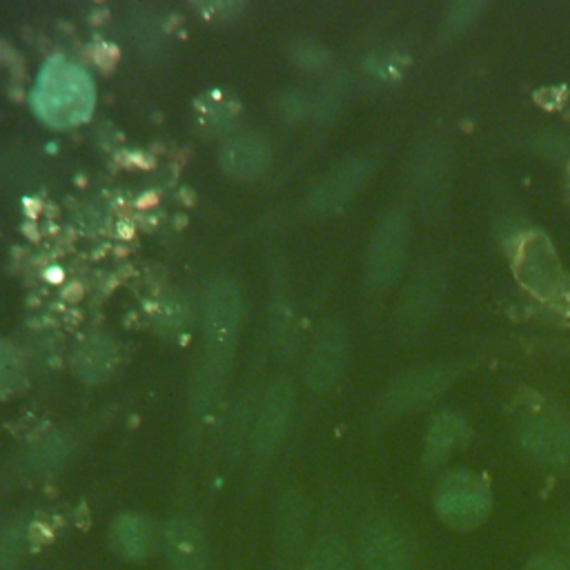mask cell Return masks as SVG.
I'll return each mask as SVG.
<instances>
[{"label":"cell","instance_id":"obj_6","mask_svg":"<svg viewBox=\"0 0 570 570\" xmlns=\"http://www.w3.org/2000/svg\"><path fill=\"white\" fill-rule=\"evenodd\" d=\"M307 570H352V557L338 541H323L309 554Z\"/></svg>","mask_w":570,"mask_h":570},{"label":"cell","instance_id":"obj_8","mask_svg":"<svg viewBox=\"0 0 570 570\" xmlns=\"http://www.w3.org/2000/svg\"><path fill=\"white\" fill-rule=\"evenodd\" d=\"M18 365L11 352H2L0 354V392H7L16 385L18 381Z\"/></svg>","mask_w":570,"mask_h":570},{"label":"cell","instance_id":"obj_9","mask_svg":"<svg viewBox=\"0 0 570 570\" xmlns=\"http://www.w3.org/2000/svg\"><path fill=\"white\" fill-rule=\"evenodd\" d=\"M525 570H570V563L559 554H541L532 559Z\"/></svg>","mask_w":570,"mask_h":570},{"label":"cell","instance_id":"obj_7","mask_svg":"<svg viewBox=\"0 0 570 570\" xmlns=\"http://www.w3.org/2000/svg\"><path fill=\"white\" fill-rule=\"evenodd\" d=\"M22 532L9 530L0 537V570H11L22 554Z\"/></svg>","mask_w":570,"mask_h":570},{"label":"cell","instance_id":"obj_3","mask_svg":"<svg viewBox=\"0 0 570 570\" xmlns=\"http://www.w3.org/2000/svg\"><path fill=\"white\" fill-rule=\"evenodd\" d=\"M165 550L178 570H198L205 559L200 532L187 521H174L165 534Z\"/></svg>","mask_w":570,"mask_h":570},{"label":"cell","instance_id":"obj_5","mask_svg":"<svg viewBox=\"0 0 570 570\" xmlns=\"http://www.w3.org/2000/svg\"><path fill=\"white\" fill-rule=\"evenodd\" d=\"M111 546L120 557L142 559L151 548V528L140 517L122 514L111 528Z\"/></svg>","mask_w":570,"mask_h":570},{"label":"cell","instance_id":"obj_2","mask_svg":"<svg viewBox=\"0 0 570 570\" xmlns=\"http://www.w3.org/2000/svg\"><path fill=\"white\" fill-rule=\"evenodd\" d=\"M363 563L367 570H407L410 550L403 537L385 525H374L363 534L361 546Z\"/></svg>","mask_w":570,"mask_h":570},{"label":"cell","instance_id":"obj_1","mask_svg":"<svg viewBox=\"0 0 570 570\" xmlns=\"http://www.w3.org/2000/svg\"><path fill=\"white\" fill-rule=\"evenodd\" d=\"M33 107L47 125L73 127L91 114L94 85L78 65L51 58L38 76Z\"/></svg>","mask_w":570,"mask_h":570},{"label":"cell","instance_id":"obj_4","mask_svg":"<svg viewBox=\"0 0 570 570\" xmlns=\"http://www.w3.org/2000/svg\"><path fill=\"white\" fill-rule=\"evenodd\" d=\"M485 497L474 488H450L439 497L443 519L456 528H470L485 514Z\"/></svg>","mask_w":570,"mask_h":570}]
</instances>
